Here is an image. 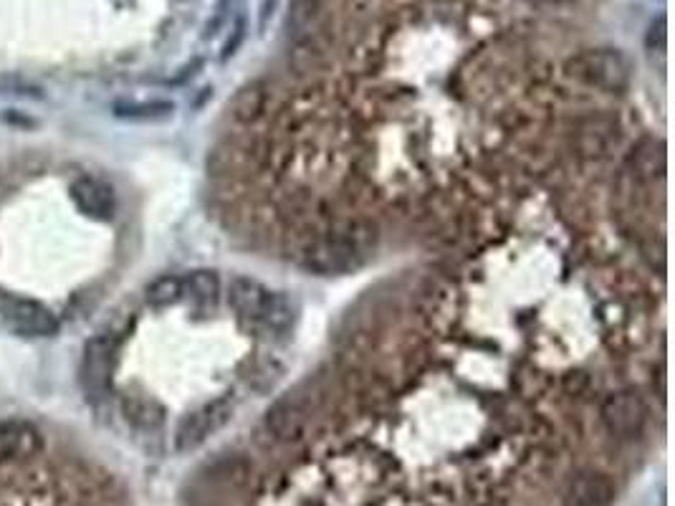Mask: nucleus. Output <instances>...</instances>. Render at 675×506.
Here are the masks:
<instances>
[{"mask_svg":"<svg viewBox=\"0 0 675 506\" xmlns=\"http://www.w3.org/2000/svg\"><path fill=\"white\" fill-rule=\"evenodd\" d=\"M602 423H605L607 433L617 441H633L643 433L645 420H648V408H645L643 398L638 393L622 390V393L610 395L602 403Z\"/></svg>","mask_w":675,"mask_h":506,"instance_id":"obj_6","label":"nucleus"},{"mask_svg":"<svg viewBox=\"0 0 675 506\" xmlns=\"http://www.w3.org/2000/svg\"><path fill=\"white\" fill-rule=\"evenodd\" d=\"M122 415L134 431L155 433L165 423V410L157 400L145 398V395H124L122 398Z\"/></svg>","mask_w":675,"mask_h":506,"instance_id":"obj_11","label":"nucleus"},{"mask_svg":"<svg viewBox=\"0 0 675 506\" xmlns=\"http://www.w3.org/2000/svg\"><path fill=\"white\" fill-rule=\"evenodd\" d=\"M71 200L84 216L94 218V221H109L114 218L117 210V200H114L112 188L97 178H79L71 183L69 188Z\"/></svg>","mask_w":675,"mask_h":506,"instance_id":"obj_10","label":"nucleus"},{"mask_svg":"<svg viewBox=\"0 0 675 506\" xmlns=\"http://www.w3.org/2000/svg\"><path fill=\"white\" fill-rule=\"evenodd\" d=\"M185 297L183 291V279L180 276H157L155 281H152L150 286H147L145 291V299L150 307L155 309H162V307H172V304H177L180 299Z\"/></svg>","mask_w":675,"mask_h":506,"instance_id":"obj_14","label":"nucleus"},{"mask_svg":"<svg viewBox=\"0 0 675 506\" xmlns=\"http://www.w3.org/2000/svg\"><path fill=\"white\" fill-rule=\"evenodd\" d=\"M0 319L6 322L11 332L28 337V340H41V337H54L59 332V319L49 307L41 302H33L26 297H6L0 302Z\"/></svg>","mask_w":675,"mask_h":506,"instance_id":"obj_5","label":"nucleus"},{"mask_svg":"<svg viewBox=\"0 0 675 506\" xmlns=\"http://www.w3.org/2000/svg\"><path fill=\"white\" fill-rule=\"evenodd\" d=\"M668 21H665V16H658L653 21V26H650L648 31V38H645V44H648V49H658L663 51L665 49V41H668Z\"/></svg>","mask_w":675,"mask_h":506,"instance_id":"obj_19","label":"nucleus"},{"mask_svg":"<svg viewBox=\"0 0 675 506\" xmlns=\"http://www.w3.org/2000/svg\"><path fill=\"white\" fill-rule=\"evenodd\" d=\"M172 112H175V104L167 99L114 104V117L127 119V122H160V119L172 117Z\"/></svg>","mask_w":675,"mask_h":506,"instance_id":"obj_12","label":"nucleus"},{"mask_svg":"<svg viewBox=\"0 0 675 506\" xmlns=\"http://www.w3.org/2000/svg\"><path fill=\"white\" fill-rule=\"evenodd\" d=\"M633 165H635V175L653 180L655 175L663 173V167H665L663 147L660 145L655 147V142H645V145L638 147V152L633 155Z\"/></svg>","mask_w":675,"mask_h":506,"instance_id":"obj_16","label":"nucleus"},{"mask_svg":"<svg viewBox=\"0 0 675 506\" xmlns=\"http://www.w3.org/2000/svg\"><path fill=\"white\" fill-rule=\"evenodd\" d=\"M276 6H279V0H258V28H266L268 21L274 18Z\"/></svg>","mask_w":675,"mask_h":506,"instance_id":"obj_20","label":"nucleus"},{"mask_svg":"<svg viewBox=\"0 0 675 506\" xmlns=\"http://www.w3.org/2000/svg\"><path fill=\"white\" fill-rule=\"evenodd\" d=\"M114 360H117V340L109 334H97L84 345L79 385L89 403H102L112 390Z\"/></svg>","mask_w":675,"mask_h":506,"instance_id":"obj_3","label":"nucleus"},{"mask_svg":"<svg viewBox=\"0 0 675 506\" xmlns=\"http://www.w3.org/2000/svg\"><path fill=\"white\" fill-rule=\"evenodd\" d=\"M276 291L266 289L261 281L248 279V276H236L228 286V304L241 319L253 324H266L271 304H274Z\"/></svg>","mask_w":675,"mask_h":506,"instance_id":"obj_8","label":"nucleus"},{"mask_svg":"<svg viewBox=\"0 0 675 506\" xmlns=\"http://www.w3.org/2000/svg\"><path fill=\"white\" fill-rule=\"evenodd\" d=\"M567 71L587 87L605 92H622L630 84V61L617 49L582 51L569 61Z\"/></svg>","mask_w":675,"mask_h":506,"instance_id":"obj_2","label":"nucleus"},{"mask_svg":"<svg viewBox=\"0 0 675 506\" xmlns=\"http://www.w3.org/2000/svg\"><path fill=\"white\" fill-rule=\"evenodd\" d=\"M43 433L31 420L8 418L0 420V463L18 466L41 456Z\"/></svg>","mask_w":675,"mask_h":506,"instance_id":"obj_7","label":"nucleus"},{"mask_svg":"<svg viewBox=\"0 0 675 506\" xmlns=\"http://www.w3.org/2000/svg\"><path fill=\"white\" fill-rule=\"evenodd\" d=\"M617 489L602 471L584 469L569 479L564 489V506H612Z\"/></svg>","mask_w":675,"mask_h":506,"instance_id":"obj_9","label":"nucleus"},{"mask_svg":"<svg viewBox=\"0 0 675 506\" xmlns=\"http://www.w3.org/2000/svg\"><path fill=\"white\" fill-rule=\"evenodd\" d=\"M228 3H231V0H220L218 3V8H220V18L225 16V11H228Z\"/></svg>","mask_w":675,"mask_h":506,"instance_id":"obj_21","label":"nucleus"},{"mask_svg":"<svg viewBox=\"0 0 675 506\" xmlns=\"http://www.w3.org/2000/svg\"><path fill=\"white\" fill-rule=\"evenodd\" d=\"M261 104H263V94L258 92V89H243V92L236 97V102H233V112H236L238 117L248 119V117H253L258 109H261Z\"/></svg>","mask_w":675,"mask_h":506,"instance_id":"obj_18","label":"nucleus"},{"mask_svg":"<svg viewBox=\"0 0 675 506\" xmlns=\"http://www.w3.org/2000/svg\"><path fill=\"white\" fill-rule=\"evenodd\" d=\"M183 291L185 297H190L198 304H213L220 294V279L215 271L198 269L183 276Z\"/></svg>","mask_w":675,"mask_h":506,"instance_id":"obj_13","label":"nucleus"},{"mask_svg":"<svg viewBox=\"0 0 675 506\" xmlns=\"http://www.w3.org/2000/svg\"><path fill=\"white\" fill-rule=\"evenodd\" d=\"M377 248V228L370 223H352L324 233L304 251L306 271L317 276L352 274L372 259Z\"/></svg>","mask_w":675,"mask_h":506,"instance_id":"obj_1","label":"nucleus"},{"mask_svg":"<svg viewBox=\"0 0 675 506\" xmlns=\"http://www.w3.org/2000/svg\"><path fill=\"white\" fill-rule=\"evenodd\" d=\"M319 0H291L289 8V33L294 38H304L317 23Z\"/></svg>","mask_w":675,"mask_h":506,"instance_id":"obj_15","label":"nucleus"},{"mask_svg":"<svg viewBox=\"0 0 675 506\" xmlns=\"http://www.w3.org/2000/svg\"><path fill=\"white\" fill-rule=\"evenodd\" d=\"M0 94H11V97H28V99H41L43 89L36 87L33 81L21 79L18 74H8L0 79Z\"/></svg>","mask_w":675,"mask_h":506,"instance_id":"obj_17","label":"nucleus"},{"mask_svg":"<svg viewBox=\"0 0 675 506\" xmlns=\"http://www.w3.org/2000/svg\"><path fill=\"white\" fill-rule=\"evenodd\" d=\"M231 415L233 405L228 398H215L210 403L200 405L198 410H193V413H188L180 420V426L175 431V451L190 453L200 448L213 433H218L231 420Z\"/></svg>","mask_w":675,"mask_h":506,"instance_id":"obj_4","label":"nucleus"}]
</instances>
